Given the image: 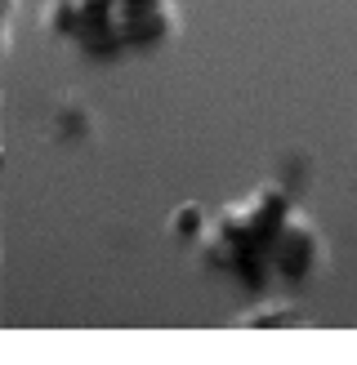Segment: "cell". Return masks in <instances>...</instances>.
Listing matches in <instances>:
<instances>
[{"mask_svg": "<svg viewBox=\"0 0 357 365\" xmlns=\"http://www.w3.org/2000/svg\"><path fill=\"white\" fill-rule=\"evenodd\" d=\"M45 27L85 58H125L156 49L183 27L174 0H45Z\"/></svg>", "mask_w": 357, "mask_h": 365, "instance_id": "cell-1", "label": "cell"}, {"mask_svg": "<svg viewBox=\"0 0 357 365\" xmlns=\"http://www.w3.org/2000/svg\"><path fill=\"white\" fill-rule=\"evenodd\" d=\"M295 210V200L277 182H259L255 192L228 200L219 214H206V227L196 236V259L210 272L268 289L273 272H268V254L286 223V214Z\"/></svg>", "mask_w": 357, "mask_h": 365, "instance_id": "cell-2", "label": "cell"}, {"mask_svg": "<svg viewBox=\"0 0 357 365\" xmlns=\"http://www.w3.org/2000/svg\"><path fill=\"white\" fill-rule=\"evenodd\" d=\"M321 263H326V236H321V227L295 205L286 214L277 241H273V254H268L273 285H303V281L317 277Z\"/></svg>", "mask_w": 357, "mask_h": 365, "instance_id": "cell-3", "label": "cell"}, {"mask_svg": "<svg viewBox=\"0 0 357 365\" xmlns=\"http://www.w3.org/2000/svg\"><path fill=\"white\" fill-rule=\"evenodd\" d=\"M170 236H178V241H188V245H196V236H201V227H206V210L196 205V200H188V205H178L174 214H170Z\"/></svg>", "mask_w": 357, "mask_h": 365, "instance_id": "cell-4", "label": "cell"}, {"mask_svg": "<svg viewBox=\"0 0 357 365\" xmlns=\"http://www.w3.org/2000/svg\"><path fill=\"white\" fill-rule=\"evenodd\" d=\"M286 321H291V303L286 299H263L241 317V325H255V330L259 325H286Z\"/></svg>", "mask_w": 357, "mask_h": 365, "instance_id": "cell-5", "label": "cell"}, {"mask_svg": "<svg viewBox=\"0 0 357 365\" xmlns=\"http://www.w3.org/2000/svg\"><path fill=\"white\" fill-rule=\"evenodd\" d=\"M14 9H18V0H0V23H9Z\"/></svg>", "mask_w": 357, "mask_h": 365, "instance_id": "cell-6", "label": "cell"}]
</instances>
